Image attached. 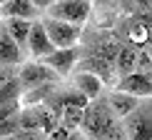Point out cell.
I'll use <instances>...</instances> for the list:
<instances>
[{
    "mask_svg": "<svg viewBox=\"0 0 152 140\" xmlns=\"http://www.w3.org/2000/svg\"><path fill=\"white\" fill-rule=\"evenodd\" d=\"M80 130L90 140H127L122 120L112 113L105 93L100 98L90 100V105L85 108V118H82Z\"/></svg>",
    "mask_w": 152,
    "mask_h": 140,
    "instance_id": "obj_2",
    "label": "cell"
},
{
    "mask_svg": "<svg viewBox=\"0 0 152 140\" xmlns=\"http://www.w3.org/2000/svg\"><path fill=\"white\" fill-rule=\"evenodd\" d=\"M5 3H10V0H0V5H5Z\"/></svg>",
    "mask_w": 152,
    "mask_h": 140,
    "instance_id": "obj_26",
    "label": "cell"
},
{
    "mask_svg": "<svg viewBox=\"0 0 152 140\" xmlns=\"http://www.w3.org/2000/svg\"><path fill=\"white\" fill-rule=\"evenodd\" d=\"M130 3H132V10L145 13V15H152V0H130Z\"/></svg>",
    "mask_w": 152,
    "mask_h": 140,
    "instance_id": "obj_22",
    "label": "cell"
},
{
    "mask_svg": "<svg viewBox=\"0 0 152 140\" xmlns=\"http://www.w3.org/2000/svg\"><path fill=\"white\" fill-rule=\"evenodd\" d=\"M0 20H3V18H0Z\"/></svg>",
    "mask_w": 152,
    "mask_h": 140,
    "instance_id": "obj_28",
    "label": "cell"
},
{
    "mask_svg": "<svg viewBox=\"0 0 152 140\" xmlns=\"http://www.w3.org/2000/svg\"><path fill=\"white\" fill-rule=\"evenodd\" d=\"M20 110H23V100L3 103V105H0V123H3V120H10V118H15V115H20Z\"/></svg>",
    "mask_w": 152,
    "mask_h": 140,
    "instance_id": "obj_18",
    "label": "cell"
},
{
    "mask_svg": "<svg viewBox=\"0 0 152 140\" xmlns=\"http://www.w3.org/2000/svg\"><path fill=\"white\" fill-rule=\"evenodd\" d=\"M147 55H150V60H152V48H147Z\"/></svg>",
    "mask_w": 152,
    "mask_h": 140,
    "instance_id": "obj_25",
    "label": "cell"
},
{
    "mask_svg": "<svg viewBox=\"0 0 152 140\" xmlns=\"http://www.w3.org/2000/svg\"><path fill=\"white\" fill-rule=\"evenodd\" d=\"M45 13L53 20L85 25L87 18H90V13H92V0H55Z\"/></svg>",
    "mask_w": 152,
    "mask_h": 140,
    "instance_id": "obj_4",
    "label": "cell"
},
{
    "mask_svg": "<svg viewBox=\"0 0 152 140\" xmlns=\"http://www.w3.org/2000/svg\"><path fill=\"white\" fill-rule=\"evenodd\" d=\"M23 63H25V50L18 48V43L8 35L5 25L0 23V68H20Z\"/></svg>",
    "mask_w": 152,
    "mask_h": 140,
    "instance_id": "obj_10",
    "label": "cell"
},
{
    "mask_svg": "<svg viewBox=\"0 0 152 140\" xmlns=\"http://www.w3.org/2000/svg\"><path fill=\"white\" fill-rule=\"evenodd\" d=\"M3 25H5V30H8V35L18 43V48L28 50V38H30L33 23L30 20H3Z\"/></svg>",
    "mask_w": 152,
    "mask_h": 140,
    "instance_id": "obj_15",
    "label": "cell"
},
{
    "mask_svg": "<svg viewBox=\"0 0 152 140\" xmlns=\"http://www.w3.org/2000/svg\"><path fill=\"white\" fill-rule=\"evenodd\" d=\"M127 140H152V98L140 100V105L122 120Z\"/></svg>",
    "mask_w": 152,
    "mask_h": 140,
    "instance_id": "obj_3",
    "label": "cell"
},
{
    "mask_svg": "<svg viewBox=\"0 0 152 140\" xmlns=\"http://www.w3.org/2000/svg\"><path fill=\"white\" fill-rule=\"evenodd\" d=\"M55 88H58V83H53V85H40V88H33V90H25L23 93V108L42 105L50 95L55 93Z\"/></svg>",
    "mask_w": 152,
    "mask_h": 140,
    "instance_id": "obj_16",
    "label": "cell"
},
{
    "mask_svg": "<svg viewBox=\"0 0 152 140\" xmlns=\"http://www.w3.org/2000/svg\"><path fill=\"white\" fill-rule=\"evenodd\" d=\"M82 118H85V110H82V108L67 105V108H62V118H60V123L65 125V128H70V130H77L80 125H82Z\"/></svg>",
    "mask_w": 152,
    "mask_h": 140,
    "instance_id": "obj_17",
    "label": "cell"
},
{
    "mask_svg": "<svg viewBox=\"0 0 152 140\" xmlns=\"http://www.w3.org/2000/svg\"><path fill=\"white\" fill-rule=\"evenodd\" d=\"M122 48L120 38L110 35V33H87L85 40L80 45V63L77 68L82 73H92L97 75L102 83L115 88L117 83V73H115V60H117V53Z\"/></svg>",
    "mask_w": 152,
    "mask_h": 140,
    "instance_id": "obj_1",
    "label": "cell"
},
{
    "mask_svg": "<svg viewBox=\"0 0 152 140\" xmlns=\"http://www.w3.org/2000/svg\"><path fill=\"white\" fill-rule=\"evenodd\" d=\"M137 53H140V50H135L132 45H125V43H122V48H120V53H117V60H115L117 80L125 78V75L137 73Z\"/></svg>",
    "mask_w": 152,
    "mask_h": 140,
    "instance_id": "obj_14",
    "label": "cell"
},
{
    "mask_svg": "<svg viewBox=\"0 0 152 140\" xmlns=\"http://www.w3.org/2000/svg\"><path fill=\"white\" fill-rule=\"evenodd\" d=\"M70 133H72L70 128H65V125L60 123L58 128H55V130H53V133L48 135V140H67V138H70Z\"/></svg>",
    "mask_w": 152,
    "mask_h": 140,
    "instance_id": "obj_21",
    "label": "cell"
},
{
    "mask_svg": "<svg viewBox=\"0 0 152 140\" xmlns=\"http://www.w3.org/2000/svg\"><path fill=\"white\" fill-rule=\"evenodd\" d=\"M18 130H20V115L10 118V120H3V123H0V140H5V138H10V135H15Z\"/></svg>",
    "mask_w": 152,
    "mask_h": 140,
    "instance_id": "obj_19",
    "label": "cell"
},
{
    "mask_svg": "<svg viewBox=\"0 0 152 140\" xmlns=\"http://www.w3.org/2000/svg\"><path fill=\"white\" fill-rule=\"evenodd\" d=\"M0 18L3 20H40V10L35 8L30 0H10V3L0 5Z\"/></svg>",
    "mask_w": 152,
    "mask_h": 140,
    "instance_id": "obj_11",
    "label": "cell"
},
{
    "mask_svg": "<svg viewBox=\"0 0 152 140\" xmlns=\"http://www.w3.org/2000/svg\"><path fill=\"white\" fill-rule=\"evenodd\" d=\"M42 63H45L48 68H53L62 78V75L72 73V68L80 63V45H75V48H55V53L48 55Z\"/></svg>",
    "mask_w": 152,
    "mask_h": 140,
    "instance_id": "obj_7",
    "label": "cell"
},
{
    "mask_svg": "<svg viewBox=\"0 0 152 140\" xmlns=\"http://www.w3.org/2000/svg\"><path fill=\"white\" fill-rule=\"evenodd\" d=\"M115 90H122V93H130V95H135V98H152V78L150 75H145V73H132V75H125V78H120L115 83Z\"/></svg>",
    "mask_w": 152,
    "mask_h": 140,
    "instance_id": "obj_9",
    "label": "cell"
},
{
    "mask_svg": "<svg viewBox=\"0 0 152 140\" xmlns=\"http://www.w3.org/2000/svg\"><path fill=\"white\" fill-rule=\"evenodd\" d=\"M30 3H33V5H35V8H37V10H40V13H42V10H48V8H50V5H53V3H55V0H30Z\"/></svg>",
    "mask_w": 152,
    "mask_h": 140,
    "instance_id": "obj_23",
    "label": "cell"
},
{
    "mask_svg": "<svg viewBox=\"0 0 152 140\" xmlns=\"http://www.w3.org/2000/svg\"><path fill=\"white\" fill-rule=\"evenodd\" d=\"M28 53L33 55L35 60H45L48 55L55 53V45L50 43V38L45 33V25L42 20H35L33 28H30V38H28Z\"/></svg>",
    "mask_w": 152,
    "mask_h": 140,
    "instance_id": "obj_8",
    "label": "cell"
},
{
    "mask_svg": "<svg viewBox=\"0 0 152 140\" xmlns=\"http://www.w3.org/2000/svg\"><path fill=\"white\" fill-rule=\"evenodd\" d=\"M102 85H105V83L100 80L97 75H92V73H82V70L75 75V80H72V88H75V90H80L87 100L100 98V95H102Z\"/></svg>",
    "mask_w": 152,
    "mask_h": 140,
    "instance_id": "obj_13",
    "label": "cell"
},
{
    "mask_svg": "<svg viewBox=\"0 0 152 140\" xmlns=\"http://www.w3.org/2000/svg\"><path fill=\"white\" fill-rule=\"evenodd\" d=\"M105 95H107V103H110L112 113H115L120 120H125L137 105H140V98H135V95H130V93H122V90H115V88H112L110 93H105Z\"/></svg>",
    "mask_w": 152,
    "mask_h": 140,
    "instance_id": "obj_12",
    "label": "cell"
},
{
    "mask_svg": "<svg viewBox=\"0 0 152 140\" xmlns=\"http://www.w3.org/2000/svg\"><path fill=\"white\" fill-rule=\"evenodd\" d=\"M42 25H45V33L55 48H75L82 38V25L53 20V18H42Z\"/></svg>",
    "mask_w": 152,
    "mask_h": 140,
    "instance_id": "obj_6",
    "label": "cell"
},
{
    "mask_svg": "<svg viewBox=\"0 0 152 140\" xmlns=\"http://www.w3.org/2000/svg\"><path fill=\"white\" fill-rule=\"evenodd\" d=\"M42 140H48V138H42Z\"/></svg>",
    "mask_w": 152,
    "mask_h": 140,
    "instance_id": "obj_27",
    "label": "cell"
},
{
    "mask_svg": "<svg viewBox=\"0 0 152 140\" xmlns=\"http://www.w3.org/2000/svg\"><path fill=\"white\" fill-rule=\"evenodd\" d=\"M67 140H90V138H87L85 133L77 128V130H72V133H70V138H67Z\"/></svg>",
    "mask_w": 152,
    "mask_h": 140,
    "instance_id": "obj_24",
    "label": "cell"
},
{
    "mask_svg": "<svg viewBox=\"0 0 152 140\" xmlns=\"http://www.w3.org/2000/svg\"><path fill=\"white\" fill-rule=\"evenodd\" d=\"M18 78H20L23 90H33V88L40 85H53V83H60V75L55 73L53 68H48L42 60H25L20 68H18Z\"/></svg>",
    "mask_w": 152,
    "mask_h": 140,
    "instance_id": "obj_5",
    "label": "cell"
},
{
    "mask_svg": "<svg viewBox=\"0 0 152 140\" xmlns=\"http://www.w3.org/2000/svg\"><path fill=\"white\" fill-rule=\"evenodd\" d=\"M42 138H45V133H40V130H18L15 135L5 138V140H42Z\"/></svg>",
    "mask_w": 152,
    "mask_h": 140,
    "instance_id": "obj_20",
    "label": "cell"
}]
</instances>
